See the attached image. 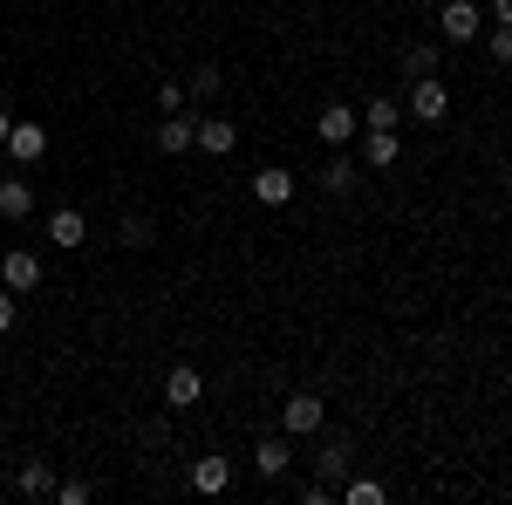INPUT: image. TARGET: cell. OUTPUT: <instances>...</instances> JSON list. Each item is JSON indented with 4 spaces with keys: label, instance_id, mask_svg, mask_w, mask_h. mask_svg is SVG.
Instances as JSON below:
<instances>
[{
    "label": "cell",
    "instance_id": "1",
    "mask_svg": "<svg viewBox=\"0 0 512 505\" xmlns=\"http://www.w3.org/2000/svg\"><path fill=\"white\" fill-rule=\"evenodd\" d=\"M403 117H417V123H444L451 117V89H444V76H410Z\"/></svg>",
    "mask_w": 512,
    "mask_h": 505
},
{
    "label": "cell",
    "instance_id": "2",
    "mask_svg": "<svg viewBox=\"0 0 512 505\" xmlns=\"http://www.w3.org/2000/svg\"><path fill=\"white\" fill-rule=\"evenodd\" d=\"M280 430H287V437H315V430H328V403H321L315 389H294V396L280 403Z\"/></svg>",
    "mask_w": 512,
    "mask_h": 505
},
{
    "label": "cell",
    "instance_id": "3",
    "mask_svg": "<svg viewBox=\"0 0 512 505\" xmlns=\"http://www.w3.org/2000/svg\"><path fill=\"white\" fill-rule=\"evenodd\" d=\"M478 28H485V7L478 0H444L437 7V35L444 41H478Z\"/></svg>",
    "mask_w": 512,
    "mask_h": 505
},
{
    "label": "cell",
    "instance_id": "4",
    "mask_svg": "<svg viewBox=\"0 0 512 505\" xmlns=\"http://www.w3.org/2000/svg\"><path fill=\"white\" fill-rule=\"evenodd\" d=\"M253 471H260V478H287V471H294V437H287V430H267V437L253 444Z\"/></svg>",
    "mask_w": 512,
    "mask_h": 505
},
{
    "label": "cell",
    "instance_id": "5",
    "mask_svg": "<svg viewBox=\"0 0 512 505\" xmlns=\"http://www.w3.org/2000/svg\"><path fill=\"white\" fill-rule=\"evenodd\" d=\"M0 287H14V294H35V287H41V253H28V246L0 253Z\"/></svg>",
    "mask_w": 512,
    "mask_h": 505
},
{
    "label": "cell",
    "instance_id": "6",
    "mask_svg": "<svg viewBox=\"0 0 512 505\" xmlns=\"http://www.w3.org/2000/svg\"><path fill=\"white\" fill-rule=\"evenodd\" d=\"M198 396H205V376H198L192 362H178V369H164V410H192Z\"/></svg>",
    "mask_w": 512,
    "mask_h": 505
},
{
    "label": "cell",
    "instance_id": "7",
    "mask_svg": "<svg viewBox=\"0 0 512 505\" xmlns=\"http://www.w3.org/2000/svg\"><path fill=\"white\" fill-rule=\"evenodd\" d=\"M0 151L14 157V164H41V157H48V130L14 117V130H7V144H0Z\"/></svg>",
    "mask_w": 512,
    "mask_h": 505
},
{
    "label": "cell",
    "instance_id": "8",
    "mask_svg": "<svg viewBox=\"0 0 512 505\" xmlns=\"http://www.w3.org/2000/svg\"><path fill=\"white\" fill-rule=\"evenodd\" d=\"M321 144H328V151H342V144H349V137H362V117H355L349 103H328V110H321Z\"/></svg>",
    "mask_w": 512,
    "mask_h": 505
},
{
    "label": "cell",
    "instance_id": "9",
    "mask_svg": "<svg viewBox=\"0 0 512 505\" xmlns=\"http://www.w3.org/2000/svg\"><path fill=\"white\" fill-rule=\"evenodd\" d=\"M55 485H62V478H55L48 458H21V471H14V492H21V499H55Z\"/></svg>",
    "mask_w": 512,
    "mask_h": 505
},
{
    "label": "cell",
    "instance_id": "10",
    "mask_svg": "<svg viewBox=\"0 0 512 505\" xmlns=\"http://www.w3.org/2000/svg\"><path fill=\"white\" fill-rule=\"evenodd\" d=\"M48 239H55L62 253H76L82 239H89V219H82L76 205H55V212H48Z\"/></svg>",
    "mask_w": 512,
    "mask_h": 505
},
{
    "label": "cell",
    "instance_id": "11",
    "mask_svg": "<svg viewBox=\"0 0 512 505\" xmlns=\"http://www.w3.org/2000/svg\"><path fill=\"white\" fill-rule=\"evenodd\" d=\"M396 157H403V137L396 130H362V164L369 171H396Z\"/></svg>",
    "mask_w": 512,
    "mask_h": 505
},
{
    "label": "cell",
    "instance_id": "12",
    "mask_svg": "<svg viewBox=\"0 0 512 505\" xmlns=\"http://www.w3.org/2000/svg\"><path fill=\"white\" fill-rule=\"evenodd\" d=\"M192 151H205V157H233L239 151V130L226 117H198V144Z\"/></svg>",
    "mask_w": 512,
    "mask_h": 505
},
{
    "label": "cell",
    "instance_id": "13",
    "mask_svg": "<svg viewBox=\"0 0 512 505\" xmlns=\"http://www.w3.org/2000/svg\"><path fill=\"white\" fill-rule=\"evenodd\" d=\"M28 212H35V185L7 171V178H0V219H7V226H21Z\"/></svg>",
    "mask_w": 512,
    "mask_h": 505
},
{
    "label": "cell",
    "instance_id": "14",
    "mask_svg": "<svg viewBox=\"0 0 512 505\" xmlns=\"http://www.w3.org/2000/svg\"><path fill=\"white\" fill-rule=\"evenodd\" d=\"M349 437H328V444H321V458H315V478L321 485H335V492H342V478H349Z\"/></svg>",
    "mask_w": 512,
    "mask_h": 505
},
{
    "label": "cell",
    "instance_id": "15",
    "mask_svg": "<svg viewBox=\"0 0 512 505\" xmlns=\"http://www.w3.org/2000/svg\"><path fill=\"white\" fill-rule=\"evenodd\" d=\"M192 492H205V499L233 492V458H198L192 465Z\"/></svg>",
    "mask_w": 512,
    "mask_h": 505
},
{
    "label": "cell",
    "instance_id": "16",
    "mask_svg": "<svg viewBox=\"0 0 512 505\" xmlns=\"http://www.w3.org/2000/svg\"><path fill=\"white\" fill-rule=\"evenodd\" d=\"M198 144V117H164L158 123V151L164 157H185Z\"/></svg>",
    "mask_w": 512,
    "mask_h": 505
},
{
    "label": "cell",
    "instance_id": "17",
    "mask_svg": "<svg viewBox=\"0 0 512 505\" xmlns=\"http://www.w3.org/2000/svg\"><path fill=\"white\" fill-rule=\"evenodd\" d=\"M253 198H260V205H287V198H294V171H280V164L253 171Z\"/></svg>",
    "mask_w": 512,
    "mask_h": 505
},
{
    "label": "cell",
    "instance_id": "18",
    "mask_svg": "<svg viewBox=\"0 0 512 505\" xmlns=\"http://www.w3.org/2000/svg\"><path fill=\"white\" fill-rule=\"evenodd\" d=\"M355 185H362V171H355L349 157H328V164H321V192L328 198H349Z\"/></svg>",
    "mask_w": 512,
    "mask_h": 505
},
{
    "label": "cell",
    "instance_id": "19",
    "mask_svg": "<svg viewBox=\"0 0 512 505\" xmlns=\"http://www.w3.org/2000/svg\"><path fill=\"white\" fill-rule=\"evenodd\" d=\"M117 239H123V246H130V253H144V246H151V239H158V226H151V219H144V212H123Z\"/></svg>",
    "mask_w": 512,
    "mask_h": 505
},
{
    "label": "cell",
    "instance_id": "20",
    "mask_svg": "<svg viewBox=\"0 0 512 505\" xmlns=\"http://www.w3.org/2000/svg\"><path fill=\"white\" fill-rule=\"evenodd\" d=\"M342 505H383V478H342Z\"/></svg>",
    "mask_w": 512,
    "mask_h": 505
},
{
    "label": "cell",
    "instance_id": "21",
    "mask_svg": "<svg viewBox=\"0 0 512 505\" xmlns=\"http://www.w3.org/2000/svg\"><path fill=\"white\" fill-rule=\"evenodd\" d=\"M185 89H192V103H219V89H226V76H219V69L205 62V69H192V76H185Z\"/></svg>",
    "mask_w": 512,
    "mask_h": 505
},
{
    "label": "cell",
    "instance_id": "22",
    "mask_svg": "<svg viewBox=\"0 0 512 505\" xmlns=\"http://www.w3.org/2000/svg\"><path fill=\"white\" fill-rule=\"evenodd\" d=\"M396 123H403V103H396V96H376V103L362 110V130H396Z\"/></svg>",
    "mask_w": 512,
    "mask_h": 505
},
{
    "label": "cell",
    "instance_id": "23",
    "mask_svg": "<svg viewBox=\"0 0 512 505\" xmlns=\"http://www.w3.org/2000/svg\"><path fill=\"white\" fill-rule=\"evenodd\" d=\"M185 110H192V89L164 76V82H158V117H185Z\"/></svg>",
    "mask_w": 512,
    "mask_h": 505
},
{
    "label": "cell",
    "instance_id": "24",
    "mask_svg": "<svg viewBox=\"0 0 512 505\" xmlns=\"http://www.w3.org/2000/svg\"><path fill=\"white\" fill-rule=\"evenodd\" d=\"M403 76H437V48H431V41L403 48Z\"/></svg>",
    "mask_w": 512,
    "mask_h": 505
},
{
    "label": "cell",
    "instance_id": "25",
    "mask_svg": "<svg viewBox=\"0 0 512 505\" xmlns=\"http://www.w3.org/2000/svg\"><path fill=\"white\" fill-rule=\"evenodd\" d=\"M89 499H96L89 478H62V485H55V505H89Z\"/></svg>",
    "mask_w": 512,
    "mask_h": 505
},
{
    "label": "cell",
    "instance_id": "26",
    "mask_svg": "<svg viewBox=\"0 0 512 505\" xmlns=\"http://www.w3.org/2000/svg\"><path fill=\"white\" fill-rule=\"evenodd\" d=\"M14 321H21V294H14V287H0V335H7Z\"/></svg>",
    "mask_w": 512,
    "mask_h": 505
},
{
    "label": "cell",
    "instance_id": "27",
    "mask_svg": "<svg viewBox=\"0 0 512 505\" xmlns=\"http://www.w3.org/2000/svg\"><path fill=\"white\" fill-rule=\"evenodd\" d=\"M301 505H335V485H321V478H308V485H301Z\"/></svg>",
    "mask_w": 512,
    "mask_h": 505
},
{
    "label": "cell",
    "instance_id": "28",
    "mask_svg": "<svg viewBox=\"0 0 512 505\" xmlns=\"http://www.w3.org/2000/svg\"><path fill=\"white\" fill-rule=\"evenodd\" d=\"M492 62H512V28H492Z\"/></svg>",
    "mask_w": 512,
    "mask_h": 505
},
{
    "label": "cell",
    "instance_id": "29",
    "mask_svg": "<svg viewBox=\"0 0 512 505\" xmlns=\"http://www.w3.org/2000/svg\"><path fill=\"white\" fill-rule=\"evenodd\" d=\"M492 28H512V0H492Z\"/></svg>",
    "mask_w": 512,
    "mask_h": 505
},
{
    "label": "cell",
    "instance_id": "30",
    "mask_svg": "<svg viewBox=\"0 0 512 505\" xmlns=\"http://www.w3.org/2000/svg\"><path fill=\"white\" fill-rule=\"evenodd\" d=\"M7 130H14V117H7V110H0V144H7Z\"/></svg>",
    "mask_w": 512,
    "mask_h": 505
},
{
    "label": "cell",
    "instance_id": "31",
    "mask_svg": "<svg viewBox=\"0 0 512 505\" xmlns=\"http://www.w3.org/2000/svg\"><path fill=\"white\" fill-rule=\"evenodd\" d=\"M499 185H506V198H512V164H506V171H499Z\"/></svg>",
    "mask_w": 512,
    "mask_h": 505
},
{
    "label": "cell",
    "instance_id": "32",
    "mask_svg": "<svg viewBox=\"0 0 512 505\" xmlns=\"http://www.w3.org/2000/svg\"><path fill=\"white\" fill-rule=\"evenodd\" d=\"M0 178H7V171H0Z\"/></svg>",
    "mask_w": 512,
    "mask_h": 505
}]
</instances>
